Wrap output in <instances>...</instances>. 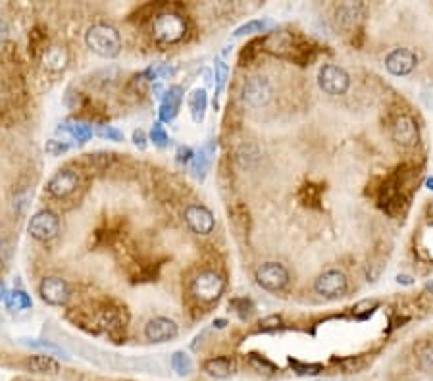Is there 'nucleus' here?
Returning <instances> with one entry per match:
<instances>
[{
  "mask_svg": "<svg viewBox=\"0 0 433 381\" xmlns=\"http://www.w3.org/2000/svg\"><path fill=\"white\" fill-rule=\"evenodd\" d=\"M418 180V170L411 164H403L389 175L378 189V204L389 216L399 218L406 214L411 201L412 185Z\"/></svg>",
  "mask_w": 433,
  "mask_h": 381,
  "instance_id": "1",
  "label": "nucleus"
},
{
  "mask_svg": "<svg viewBox=\"0 0 433 381\" xmlns=\"http://www.w3.org/2000/svg\"><path fill=\"white\" fill-rule=\"evenodd\" d=\"M85 43L100 58L112 60L121 53V37L116 27L108 23H95L85 33Z\"/></svg>",
  "mask_w": 433,
  "mask_h": 381,
  "instance_id": "2",
  "label": "nucleus"
},
{
  "mask_svg": "<svg viewBox=\"0 0 433 381\" xmlns=\"http://www.w3.org/2000/svg\"><path fill=\"white\" fill-rule=\"evenodd\" d=\"M152 35L158 43H164V45L180 43L187 35L185 15L180 12H172V10L160 12L152 20Z\"/></svg>",
  "mask_w": 433,
  "mask_h": 381,
  "instance_id": "3",
  "label": "nucleus"
},
{
  "mask_svg": "<svg viewBox=\"0 0 433 381\" xmlns=\"http://www.w3.org/2000/svg\"><path fill=\"white\" fill-rule=\"evenodd\" d=\"M225 291V279L216 269H202L191 281V295L199 305H212Z\"/></svg>",
  "mask_w": 433,
  "mask_h": 381,
  "instance_id": "4",
  "label": "nucleus"
},
{
  "mask_svg": "<svg viewBox=\"0 0 433 381\" xmlns=\"http://www.w3.org/2000/svg\"><path fill=\"white\" fill-rule=\"evenodd\" d=\"M318 85L324 93L339 97L351 87V75L337 64H324L318 72Z\"/></svg>",
  "mask_w": 433,
  "mask_h": 381,
  "instance_id": "5",
  "label": "nucleus"
},
{
  "mask_svg": "<svg viewBox=\"0 0 433 381\" xmlns=\"http://www.w3.org/2000/svg\"><path fill=\"white\" fill-rule=\"evenodd\" d=\"M27 232L33 239L46 243L58 237L60 233V218L54 214L53 210H41L29 220Z\"/></svg>",
  "mask_w": 433,
  "mask_h": 381,
  "instance_id": "6",
  "label": "nucleus"
},
{
  "mask_svg": "<svg viewBox=\"0 0 433 381\" xmlns=\"http://www.w3.org/2000/svg\"><path fill=\"white\" fill-rule=\"evenodd\" d=\"M254 277H256V283L260 285L262 289L272 293L284 291L287 283H289V272L279 262H266V264L258 266Z\"/></svg>",
  "mask_w": 433,
  "mask_h": 381,
  "instance_id": "7",
  "label": "nucleus"
},
{
  "mask_svg": "<svg viewBox=\"0 0 433 381\" xmlns=\"http://www.w3.org/2000/svg\"><path fill=\"white\" fill-rule=\"evenodd\" d=\"M314 291L324 299H339L349 291V279L339 269H328L314 281Z\"/></svg>",
  "mask_w": 433,
  "mask_h": 381,
  "instance_id": "8",
  "label": "nucleus"
},
{
  "mask_svg": "<svg viewBox=\"0 0 433 381\" xmlns=\"http://www.w3.org/2000/svg\"><path fill=\"white\" fill-rule=\"evenodd\" d=\"M79 183H81L79 173L69 170V168H64V170H58V172L54 173L53 178L48 180V183H46V193L51 194L53 199L64 201V199L72 196V194L79 189Z\"/></svg>",
  "mask_w": 433,
  "mask_h": 381,
  "instance_id": "9",
  "label": "nucleus"
},
{
  "mask_svg": "<svg viewBox=\"0 0 433 381\" xmlns=\"http://www.w3.org/2000/svg\"><path fill=\"white\" fill-rule=\"evenodd\" d=\"M272 97H274V89H272V83L268 81V77L254 75L243 87V100L251 108L266 106L272 100Z\"/></svg>",
  "mask_w": 433,
  "mask_h": 381,
  "instance_id": "10",
  "label": "nucleus"
},
{
  "mask_svg": "<svg viewBox=\"0 0 433 381\" xmlns=\"http://www.w3.org/2000/svg\"><path fill=\"white\" fill-rule=\"evenodd\" d=\"M391 137L393 141L403 147V149H412L420 141V127L418 121L414 120L408 114H401L391 127Z\"/></svg>",
  "mask_w": 433,
  "mask_h": 381,
  "instance_id": "11",
  "label": "nucleus"
},
{
  "mask_svg": "<svg viewBox=\"0 0 433 381\" xmlns=\"http://www.w3.org/2000/svg\"><path fill=\"white\" fill-rule=\"evenodd\" d=\"M39 295L46 305L64 307L72 297V289H69V283L62 277H45L39 285Z\"/></svg>",
  "mask_w": 433,
  "mask_h": 381,
  "instance_id": "12",
  "label": "nucleus"
},
{
  "mask_svg": "<svg viewBox=\"0 0 433 381\" xmlns=\"http://www.w3.org/2000/svg\"><path fill=\"white\" fill-rule=\"evenodd\" d=\"M183 218H185L187 227L196 235H210L216 227L214 214L202 204H189L183 212Z\"/></svg>",
  "mask_w": 433,
  "mask_h": 381,
  "instance_id": "13",
  "label": "nucleus"
},
{
  "mask_svg": "<svg viewBox=\"0 0 433 381\" xmlns=\"http://www.w3.org/2000/svg\"><path fill=\"white\" fill-rule=\"evenodd\" d=\"M178 333H180L178 323L170 318H164V316H156L145 326V337L150 343H168V341L175 339Z\"/></svg>",
  "mask_w": 433,
  "mask_h": 381,
  "instance_id": "14",
  "label": "nucleus"
},
{
  "mask_svg": "<svg viewBox=\"0 0 433 381\" xmlns=\"http://www.w3.org/2000/svg\"><path fill=\"white\" fill-rule=\"evenodd\" d=\"M418 64V56L411 48H395L393 53L387 54L385 58V67L389 74L397 75V77H404L408 75Z\"/></svg>",
  "mask_w": 433,
  "mask_h": 381,
  "instance_id": "15",
  "label": "nucleus"
},
{
  "mask_svg": "<svg viewBox=\"0 0 433 381\" xmlns=\"http://www.w3.org/2000/svg\"><path fill=\"white\" fill-rule=\"evenodd\" d=\"M362 4L360 2H347L337 8L335 12V22L337 25L345 31H359L360 18H362Z\"/></svg>",
  "mask_w": 433,
  "mask_h": 381,
  "instance_id": "16",
  "label": "nucleus"
},
{
  "mask_svg": "<svg viewBox=\"0 0 433 381\" xmlns=\"http://www.w3.org/2000/svg\"><path fill=\"white\" fill-rule=\"evenodd\" d=\"M202 370L214 380H227L237 372V362L232 356H214V359L204 360Z\"/></svg>",
  "mask_w": 433,
  "mask_h": 381,
  "instance_id": "17",
  "label": "nucleus"
},
{
  "mask_svg": "<svg viewBox=\"0 0 433 381\" xmlns=\"http://www.w3.org/2000/svg\"><path fill=\"white\" fill-rule=\"evenodd\" d=\"M181 102H183V87L181 85H173L166 91L162 97V105H160V120L172 121L178 114H180Z\"/></svg>",
  "mask_w": 433,
  "mask_h": 381,
  "instance_id": "18",
  "label": "nucleus"
},
{
  "mask_svg": "<svg viewBox=\"0 0 433 381\" xmlns=\"http://www.w3.org/2000/svg\"><path fill=\"white\" fill-rule=\"evenodd\" d=\"M25 368L33 374L43 375H56L60 372V364L48 354H33V356L25 360Z\"/></svg>",
  "mask_w": 433,
  "mask_h": 381,
  "instance_id": "19",
  "label": "nucleus"
},
{
  "mask_svg": "<svg viewBox=\"0 0 433 381\" xmlns=\"http://www.w3.org/2000/svg\"><path fill=\"white\" fill-rule=\"evenodd\" d=\"M67 51L64 45H53L43 53V62H45L46 69L51 72H60L67 64Z\"/></svg>",
  "mask_w": 433,
  "mask_h": 381,
  "instance_id": "20",
  "label": "nucleus"
},
{
  "mask_svg": "<svg viewBox=\"0 0 433 381\" xmlns=\"http://www.w3.org/2000/svg\"><path fill=\"white\" fill-rule=\"evenodd\" d=\"M326 187L321 183H312V181H307L299 191V201L308 206V208H320L321 194H324Z\"/></svg>",
  "mask_w": 433,
  "mask_h": 381,
  "instance_id": "21",
  "label": "nucleus"
},
{
  "mask_svg": "<svg viewBox=\"0 0 433 381\" xmlns=\"http://www.w3.org/2000/svg\"><path fill=\"white\" fill-rule=\"evenodd\" d=\"M214 150H216V142H208L193 156V172L199 180H204L206 170H208L210 162H212V156H214Z\"/></svg>",
  "mask_w": 433,
  "mask_h": 381,
  "instance_id": "22",
  "label": "nucleus"
},
{
  "mask_svg": "<svg viewBox=\"0 0 433 381\" xmlns=\"http://www.w3.org/2000/svg\"><path fill=\"white\" fill-rule=\"evenodd\" d=\"M206 108H208V97H206V91L194 89L193 93L189 95V112H191L193 121L201 123V121L204 120Z\"/></svg>",
  "mask_w": 433,
  "mask_h": 381,
  "instance_id": "23",
  "label": "nucleus"
},
{
  "mask_svg": "<svg viewBox=\"0 0 433 381\" xmlns=\"http://www.w3.org/2000/svg\"><path fill=\"white\" fill-rule=\"evenodd\" d=\"M60 131H66L72 139L79 142H87L93 137V127L83 121H66L64 126H60Z\"/></svg>",
  "mask_w": 433,
  "mask_h": 381,
  "instance_id": "24",
  "label": "nucleus"
},
{
  "mask_svg": "<svg viewBox=\"0 0 433 381\" xmlns=\"http://www.w3.org/2000/svg\"><path fill=\"white\" fill-rule=\"evenodd\" d=\"M170 364H172L173 372L180 375V377H187V375L193 374V360H191V356H189L185 351L173 352Z\"/></svg>",
  "mask_w": 433,
  "mask_h": 381,
  "instance_id": "25",
  "label": "nucleus"
},
{
  "mask_svg": "<svg viewBox=\"0 0 433 381\" xmlns=\"http://www.w3.org/2000/svg\"><path fill=\"white\" fill-rule=\"evenodd\" d=\"M4 302H6L8 310H12V312H22V310L31 308L29 295L23 291H8Z\"/></svg>",
  "mask_w": 433,
  "mask_h": 381,
  "instance_id": "26",
  "label": "nucleus"
},
{
  "mask_svg": "<svg viewBox=\"0 0 433 381\" xmlns=\"http://www.w3.org/2000/svg\"><path fill=\"white\" fill-rule=\"evenodd\" d=\"M262 43H264V37H258L248 41L247 45L243 46V51H241L239 54L241 66H248V64H253V62L256 60V56L262 53Z\"/></svg>",
  "mask_w": 433,
  "mask_h": 381,
  "instance_id": "27",
  "label": "nucleus"
},
{
  "mask_svg": "<svg viewBox=\"0 0 433 381\" xmlns=\"http://www.w3.org/2000/svg\"><path fill=\"white\" fill-rule=\"evenodd\" d=\"M247 360L248 364H251V368H254L256 372H264V374H276V372H279L277 370V366L272 362V360H268L266 356H262V354H258V352H248L247 354Z\"/></svg>",
  "mask_w": 433,
  "mask_h": 381,
  "instance_id": "28",
  "label": "nucleus"
},
{
  "mask_svg": "<svg viewBox=\"0 0 433 381\" xmlns=\"http://www.w3.org/2000/svg\"><path fill=\"white\" fill-rule=\"evenodd\" d=\"M333 364L341 368V372L345 374H357L362 368L366 366V360L362 356H347V359H333Z\"/></svg>",
  "mask_w": 433,
  "mask_h": 381,
  "instance_id": "29",
  "label": "nucleus"
},
{
  "mask_svg": "<svg viewBox=\"0 0 433 381\" xmlns=\"http://www.w3.org/2000/svg\"><path fill=\"white\" fill-rule=\"evenodd\" d=\"M416 359L422 370L433 372V343H422L416 349Z\"/></svg>",
  "mask_w": 433,
  "mask_h": 381,
  "instance_id": "30",
  "label": "nucleus"
},
{
  "mask_svg": "<svg viewBox=\"0 0 433 381\" xmlns=\"http://www.w3.org/2000/svg\"><path fill=\"white\" fill-rule=\"evenodd\" d=\"M41 31H43V27H35L29 37V51L33 56H43V53L46 51V35Z\"/></svg>",
  "mask_w": 433,
  "mask_h": 381,
  "instance_id": "31",
  "label": "nucleus"
},
{
  "mask_svg": "<svg viewBox=\"0 0 433 381\" xmlns=\"http://www.w3.org/2000/svg\"><path fill=\"white\" fill-rule=\"evenodd\" d=\"M289 366L293 368L295 374L299 375H316L324 370L321 364H308V362H300V360H293V359H289Z\"/></svg>",
  "mask_w": 433,
  "mask_h": 381,
  "instance_id": "32",
  "label": "nucleus"
},
{
  "mask_svg": "<svg viewBox=\"0 0 433 381\" xmlns=\"http://www.w3.org/2000/svg\"><path fill=\"white\" fill-rule=\"evenodd\" d=\"M175 74V69H173L172 66H168V64H156V66L149 67L145 74H142V77L145 79H149V81H152V79H162V77H170V75Z\"/></svg>",
  "mask_w": 433,
  "mask_h": 381,
  "instance_id": "33",
  "label": "nucleus"
},
{
  "mask_svg": "<svg viewBox=\"0 0 433 381\" xmlns=\"http://www.w3.org/2000/svg\"><path fill=\"white\" fill-rule=\"evenodd\" d=\"M268 29V22H264V20H253V22L245 23V25H241L239 29L235 31L233 35L235 37H243V35H253V33H262V31Z\"/></svg>",
  "mask_w": 433,
  "mask_h": 381,
  "instance_id": "34",
  "label": "nucleus"
},
{
  "mask_svg": "<svg viewBox=\"0 0 433 381\" xmlns=\"http://www.w3.org/2000/svg\"><path fill=\"white\" fill-rule=\"evenodd\" d=\"M232 308L237 312V316L239 318H243V320H247L248 316L254 312V305L253 300L247 299V297H241V299H233L232 300Z\"/></svg>",
  "mask_w": 433,
  "mask_h": 381,
  "instance_id": "35",
  "label": "nucleus"
},
{
  "mask_svg": "<svg viewBox=\"0 0 433 381\" xmlns=\"http://www.w3.org/2000/svg\"><path fill=\"white\" fill-rule=\"evenodd\" d=\"M23 345H27V347H35V349H43V351H48V352H54V354H62L64 359H69L67 356V352L62 349V347H56V345L53 343H45V341H37V339H22Z\"/></svg>",
  "mask_w": 433,
  "mask_h": 381,
  "instance_id": "36",
  "label": "nucleus"
},
{
  "mask_svg": "<svg viewBox=\"0 0 433 381\" xmlns=\"http://www.w3.org/2000/svg\"><path fill=\"white\" fill-rule=\"evenodd\" d=\"M150 141L154 142L156 147H160V149H166V147L170 145V137L166 133V129L162 123H154L152 131H150Z\"/></svg>",
  "mask_w": 433,
  "mask_h": 381,
  "instance_id": "37",
  "label": "nucleus"
},
{
  "mask_svg": "<svg viewBox=\"0 0 433 381\" xmlns=\"http://www.w3.org/2000/svg\"><path fill=\"white\" fill-rule=\"evenodd\" d=\"M375 308H378V300H362V302H359L354 307V314L359 316V318H368Z\"/></svg>",
  "mask_w": 433,
  "mask_h": 381,
  "instance_id": "38",
  "label": "nucleus"
},
{
  "mask_svg": "<svg viewBox=\"0 0 433 381\" xmlns=\"http://www.w3.org/2000/svg\"><path fill=\"white\" fill-rule=\"evenodd\" d=\"M227 75H229V67H227V64H224V62H218L216 64V81H218L216 91L218 93H222V91H224L225 81H227Z\"/></svg>",
  "mask_w": 433,
  "mask_h": 381,
  "instance_id": "39",
  "label": "nucleus"
},
{
  "mask_svg": "<svg viewBox=\"0 0 433 381\" xmlns=\"http://www.w3.org/2000/svg\"><path fill=\"white\" fill-rule=\"evenodd\" d=\"M89 162L95 164L97 168H106L110 166V162H114V154L110 152H97V154H89Z\"/></svg>",
  "mask_w": 433,
  "mask_h": 381,
  "instance_id": "40",
  "label": "nucleus"
},
{
  "mask_svg": "<svg viewBox=\"0 0 433 381\" xmlns=\"http://www.w3.org/2000/svg\"><path fill=\"white\" fill-rule=\"evenodd\" d=\"M98 135L105 137V139H108V141H116V142H120L121 139H124V133H121L120 129H116V127L112 126H102L98 129Z\"/></svg>",
  "mask_w": 433,
  "mask_h": 381,
  "instance_id": "41",
  "label": "nucleus"
},
{
  "mask_svg": "<svg viewBox=\"0 0 433 381\" xmlns=\"http://www.w3.org/2000/svg\"><path fill=\"white\" fill-rule=\"evenodd\" d=\"M281 318L279 316H268V318H264V320L260 321V329L262 331H272V329H277L281 328Z\"/></svg>",
  "mask_w": 433,
  "mask_h": 381,
  "instance_id": "42",
  "label": "nucleus"
},
{
  "mask_svg": "<svg viewBox=\"0 0 433 381\" xmlns=\"http://www.w3.org/2000/svg\"><path fill=\"white\" fill-rule=\"evenodd\" d=\"M69 149L67 145H64V142L56 141V139H53V141L46 142V152L48 154H53V156H58V154H62V152H66V150Z\"/></svg>",
  "mask_w": 433,
  "mask_h": 381,
  "instance_id": "43",
  "label": "nucleus"
},
{
  "mask_svg": "<svg viewBox=\"0 0 433 381\" xmlns=\"http://www.w3.org/2000/svg\"><path fill=\"white\" fill-rule=\"evenodd\" d=\"M193 150L189 149V147H180V150H178V162H181V164L193 162Z\"/></svg>",
  "mask_w": 433,
  "mask_h": 381,
  "instance_id": "44",
  "label": "nucleus"
},
{
  "mask_svg": "<svg viewBox=\"0 0 433 381\" xmlns=\"http://www.w3.org/2000/svg\"><path fill=\"white\" fill-rule=\"evenodd\" d=\"M133 142L139 147V149H145V147H147V135H145V131L137 129L133 133Z\"/></svg>",
  "mask_w": 433,
  "mask_h": 381,
  "instance_id": "45",
  "label": "nucleus"
},
{
  "mask_svg": "<svg viewBox=\"0 0 433 381\" xmlns=\"http://www.w3.org/2000/svg\"><path fill=\"white\" fill-rule=\"evenodd\" d=\"M8 37H10V29H8L6 22L0 20V45H4L8 41Z\"/></svg>",
  "mask_w": 433,
  "mask_h": 381,
  "instance_id": "46",
  "label": "nucleus"
},
{
  "mask_svg": "<svg viewBox=\"0 0 433 381\" xmlns=\"http://www.w3.org/2000/svg\"><path fill=\"white\" fill-rule=\"evenodd\" d=\"M397 281H399V283H403V285H412V283H414L411 276H399V277H397Z\"/></svg>",
  "mask_w": 433,
  "mask_h": 381,
  "instance_id": "47",
  "label": "nucleus"
},
{
  "mask_svg": "<svg viewBox=\"0 0 433 381\" xmlns=\"http://www.w3.org/2000/svg\"><path fill=\"white\" fill-rule=\"evenodd\" d=\"M4 262H6V248L0 243V268L4 266Z\"/></svg>",
  "mask_w": 433,
  "mask_h": 381,
  "instance_id": "48",
  "label": "nucleus"
},
{
  "mask_svg": "<svg viewBox=\"0 0 433 381\" xmlns=\"http://www.w3.org/2000/svg\"><path fill=\"white\" fill-rule=\"evenodd\" d=\"M6 295H8L6 285L0 283V302H4V300H6Z\"/></svg>",
  "mask_w": 433,
  "mask_h": 381,
  "instance_id": "49",
  "label": "nucleus"
},
{
  "mask_svg": "<svg viewBox=\"0 0 433 381\" xmlns=\"http://www.w3.org/2000/svg\"><path fill=\"white\" fill-rule=\"evenodd\" d=\"M426 216H427V220H429V222H432V224H433V201L429 202V204H427Z\"/></svg>",
  "mask_w": 433,
  "mask_h": 381,
  "instance_id": "50",
  "label": "nucleus"
},
{
  "mask_svg": "<svg viewBox=\"0 0 433 381\" xmlns=\"http://www.w3.org/2000/svg\"><path fill=\"white\" fill-rule=\"evenodd\" d=\"M225 323H227V321H225V320H216V321H214V326H216V328H220V329L225 328Z\"/></svg>",
  "mask_w": 433,
  "mask_h": 381,
  "instance_id": "51",
  "label": "nucleus"
},
{
  "mask_svg": "<svg viewBox=\"0 0 433 381\" xmlns=\"http://www.w3.org/2000/svg\"><path fill=\"white\" fill-rule=\"evenodd\" d=\"M427 189H432L433 191V180H427Z\"/></svg>",
  "mask_w": 433,
  "mask_h": 381,
  "instance_id": "52",
  "label": "nucleus"
},
{
  "mask_svg": "<svg viewBox=\"0 0 433 381\" xmlns=\"http://www.w3.org/2000/svg\"><path fill=\"white\" fill-rule=\"evenodd\" d=\"M427 291L433 293V281H429V283H427Z\"/></svg>",
  "mask_w": 433,
  "mask_h": 381,
  "instance_id": "53",
  "label": "nucleus"
}]
</instances>
